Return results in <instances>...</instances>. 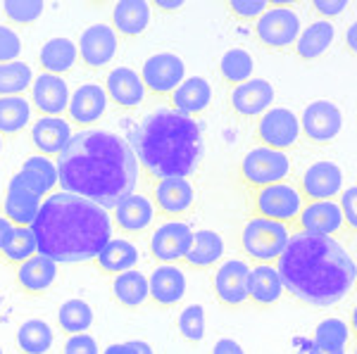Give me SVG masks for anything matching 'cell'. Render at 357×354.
I'll use <instances>...</instances> for the list:
<instances>
[{"label": "cell", "instance_id": "51", "mask_svg": "<svg viewBox=\"0 0 357 354\" xmlns=\"http://www.w3.org/2000/svg\"><path fill=\"white\" fill-rule=\"evenodd\" d=\"M212 354H245V352H243V347H241L236 340L222 338L220 342H215V347H212Z\"/></svg>", "mask_w": 357, "mask_h": 354}, {"label": "cell", "instance_id": "58", "mask_svg": "<svg viewBox=\"0 0 357 354\" xmlns=\"http://www.w3.org/2000/svg\"><path fill=\"white\" fill-rule=\"evenodd\" d=\"M355 273H357V262H355Z\"/></svg>", "mask_w": 357, "mask_h": 354}, {"label": "cell", "instance_id": "26", "mask_svg": "<svg viewBox=\"0 0 357 354\" xmlns=\"http://www.w3.org/2000/svg\"><path fill=\"white\" fill-rule=\"evenodd\" d=\"M151 285V302L158 307H174L186 295V276L176 264L155 266V271L148 278Z\"/></svg>", "mask_w": 357, "mask_h": 354}, {"label": "cell", "instance_id": "53", "mask_svg": "<svg viewBox=\"0 0 357 354\" xmlns=\"http://www.w3.org/2000/svg\"><path fill=\"white\" fill-rule=\"evenodd\" d=\"M345 48H348L350 55L357 57V19L348 26V31H345Z\"/></svg>", "mask_w": 357, "mask_h": 354}, {"label": "cell", "instance_id": "28", "mask_svg": "<svg viewBox=\"0 0 357 354\" xmlns=\"http://www.w3.org/2000/svg\"><path fill=\"white\" fill-rule=\"evenodd\" d=\"M151 3L146 0H119L112 10V29L117 36L136 38L151 24Z\"/></svg>", "mask_w": 357, "mask_h": 354}, {"label": "cell", "instance_id": "16", "mask_svg": "<svg viewBox=\"0 0 357 354\" xmlns=\"http://www.w3.org/2000/svg\"><path fill=\"white\" fill-rule=\"evenodd\" d=\"M248 278H250V266L243 259H227L222 266H217L212 285L220 305L229 309L248 305Z\"/></svg>", "mask_w": 357, "mask_h": 354}, {"label": "cell", "instance_id": "6", "mask_svg": "<svg viewBox=\"0 0 357 354\" xmlns=\"http://www.w3.org/2000/svg\"><path fill=\"white\" fill-rule=\"evenodd\" d=\"M301 36V17L291 0H272L260 19L255 22V38L262 48L284 53L296 45Z\"/></svg>", "mask_w": 357, "mask_h": 354}, {"label": "cell", "instance_id": "20", "mask_svg": "<svg viewBox=\"0 0 357 354\" xmlns=\"http://www.w3.org/2000/svg\"><path fill=\"white\" fill-rule=\"evenodd\" d=\"M10 184L24 188V191L33 193L38 198H48L50 193H55V188L60 186V179H57V164L50 157L43 155H33L29 157L22 169L13 176Z\"/></svg>", "mask_w": 357, "mask_h": 354}, {"label": "cell", "instance_id": "45", "mask_svg": "<svg viewBox=\"0 0 357 354\" xmlns=\"http://www.w3.org/2000/svg\"><path fill=\"white\" fill-rule=\"evenodd\" d=\"M267 8H269L267 0H227V10L241 22H250V19L257 22L267 13Z\"/></svg>", "mask_w": 357, "mask_h": 354}, {"label": "cell", "instance_id": "31", "mask_svg": "<svg viewBox=\"0 0 357 354\" xmlns=\"http://www.w3.org/2000/svg\"><path fill=\"white\" fill-rule=\"evenodd\" d=\"M112 298L124 309H138V307L148 305L151 300V285H148V276L136 269L119 273L112 278Z\"/></svg>", "mask_w": 357, "mask_h": 354}, {"label": "cell", "instance_id": "11", "mask_svg": "<svg viewBox=\"0 0 357 354\" xmlns=\"http://www.w3.org/2000/svg\"><path fill=\"white\" fill-rule=\"evenodd\" d=\"M186 79L183 60L174 53H158L143 62L141 81L153 95H172Z\"/></svg>", "mask_w": 357, "mask_h": 354}, {"label": "cell", "instance_id": "7", "mask_svg": "<svg viewBox=\"0 0 357 354\" xmlns=\"http://www.w3.org/2000/svg\"><path fill=\"white\" fill-rule=\"evenodd\" d=\"M291 157L286 152L269 150V147H252L248 150L243 159H241V181L252 188V191H260V188L281 184V181H289L291 176Z\"/></svg>", "mask_w": 357, "mask_h": 354}, {"label": "cell", "instance_id": "42", "mask_svg": "<svg viewBox=\"0 0 357 354\" xmlns=\"http://www.w3.org/2000/svg\"><path fill=\"white\" fill-rule=\"evenodd\" d=\"M350 340H353L350 326L341 319H324L321 323H317L312 335V342H317V345L338 347V350H345Z\"/></svg>", "mask_w": 357, "mask_h": 354}, {"label": "cell", "instance_id": "10", "mask_svg": "<svg viewBox=\"0 0 357 354\" xmlns=\"http://www.w3.org/2000/svg\"><path fill=\"white\" fill-rule=\"evenodd\" d=\"M343 129V114L333 102L317 100L305 107L301 117V134L312 145H329Z\"/></svg>", "mask_w": 357, "mask_h": 354}, {"label": "cell", "instance_id": "48", "mask_svg": "<svg viewBox=\"0 0 357 354\" xmlns=\"http://www.w3.org/2000/svg\"><path fill=\"white\" fill-rule=\"evenodd\" d=\"M62 354H100V352H98L96 338H91V335L82 333V335H69Z\"/></svg>", "mask_w": 357, "mask_h": 354}, {"label": "cell", "instance_id": "54", "mask_svg": "<svg viewBox=\"0 0 357 354\" xmlns=\"http://www.w3.org/2000/svg\"><path fill=\"white\" fill-rule=\"evenodd\" d=\"M307 354H345V350L338 347H326V345H317V342H307Z\"/></svg>", "mask_w": 357, "mask_h": 354}, {"label": "cell", "instance_id": "59", "mask_svg": "<svg viewBox=\"0 0 357 354\" xmlns=\"http://www.w3.org/2000/svg\"><path fill=\"white\" fill-rule=\"evenodd\" d=\"M0 354H3V347H0Z\"/></svg>", "mask_w": 357, "mask_h": 354}, {"label": "cell", "instance_id": "32", "mask_svg": "<svg viewBox=\"0 0 357 354\" xmlns=\"http://www.w3.org/2000/svg\"><path fill=\"white\" fill-rule=\"evenodd\" d=\"M38 212H41V198L24 188L8 184V193L3 200V216L13 226H33Z\"/></svg>", "mask_w": 357, "mask_h": 354}, {"label": "cell", "instance_id": "47", "mask_svg": "<svg viewBox=\"0 0 357 354\" xmlns=\"http://www.w3.org/2000/svg\"><path fill=\"white\" fill-rule=\"evenodd\" d=\"M22 55V38L15 29L0 24V65L15 62Z\"/></svg>", "mask_w": 357, "mask_h": 354}, {"label": "cell", "instance_id": "34", "mask_svg": "<svg viewBox=\"0 0 357 354\" xmlns=\"http://www.w3.org/2000/svg\"><path fill=\"white\" fill-rule=\"evenodd\" d=\"M138 264V250L134 243L124 241V238H112L100 255L96 257V266L107 276H119V273L131 271Z\"/></svg>", "mask_w": 357, "mask_h": 354}, {"label": "cell", "instance_id": "19", "mask_svg": "<svg viewBox=\"0 0 357 354\" xmlns=\"http://www.w3.org/2000/svg\"><path fill=\"white\" fill-rule=\"evenodd\" d=\"M69 86L62 77L41 72L31 83V107H36L43 117H62L69 107Z\"/></svg>", "mask_w": 357, "mask_h": 354}, {"label": "cell", "instance_id": "4", "mask_svg": "<svg viewBox=\"0 0 357 354\" xmlns=\"http://www.w3.org/2000/svg\"><path fill=\"white\" fill-rule=\"evenodd\" d=\"M138 167L153 181L188 179L203 159V134L198 122L172 107L153 110L129 134Z\"/></svg>", "mask_w": 357, "mask_h": 354}, {"label": "cell", "instance_id": "57", "mask_svg": "<svg viewBox=\"0 0 357 354\" xmlns=\"http://www.w3.org/2000/svg\"><path fill=\"white\" fill-rule=\"evenodd\" d=\"M0 152H3V136H0Z\"/></svg>", "mask_w": 357, "mask_h": 354}, {"label": "cell", "instance_id": "5", "mask_svg": "<svg viewBox=\"0 0 357 354\" xmlns=\"http://www.w3.org/2000/svg\"><path fill=\"white\" fill-rule=\"evenodd\" d=\"M241 250L255 264H276L291 241V228L279 221L252 216L241 228Z\"/></svg>", "mask_w": 357, "mask_h": 354}, {"label": "cell", "instance_id": "55", "mask_svg": "<svg viewBox=\"0 0 357 354\" xmlns=\"http://www.w3.org/2000/svg\"><path fill=\"white\" fill-rule=\"evenodd\" d=\"M10 228H13V224H10L5 216H0V248H3V241H5V236L10 233Z\"/></svg>", "mask_w": 357, "mask_h": 354}, {"label": "cell", "instance_id": "46", "mask_svg": "<svg viewBox=\"0 0 357 354\" xmlns=\"http://www.w3.org/2000/svg\"><path fill=\"white\" fill-rule=\"evenodd\" d=\"M338 204H341L345 231L353 233L357 238V186H350L338 195Z\"/></svg>", "mask_w": 357, "mask_h": 354}, {"label": "cell", "instance_id": "30", "mask_svg": "<svg viewBox=\"0 0 357 354\" xmlns=\"http://www.w3.org/2000/svg\"><path fill=\"white\" fill-rule=\"evenodd\" d=\"M333 38H336V29H333L331 22L317 19L312 24H307V29L301 31L296 45H293V53H296L298 60H303V62L319 60V57L331 48Z\"/></svg>", "mask_w": 357, "mask_h": 354}, {"label": "cell", "instance_id": "17", "mask_svg": "<svg viewBox=\"0 0 357 354\" xmlns=\"http://www.w3.org/2000/svg\"><path fill=\"white\" fill-rule=\"evenodd\" d=\"M274 102V88L264 79H250V81L234 86L229 90V107L241 119H260L264 112L272 110Z\"/></svg>", "mask_w": 357, "mask_h": 354}, {"label": "cell", "instance_id": "49", "mask_svg": "<svg viewBox=\"0 0 357 354\" xmlns=\"http://www.w3.org/2000/svg\"><path fill=\"white\" fill-rule=\"evenodd\" d=\"M312 10L321 19H333V17L343 15L348 10V0H314L312 3Z\"/></svg>", "mask_w": 357, "mask_h": 354}, {"label": "cell", "instance_id": "36", "mask_svg": "<svg viewBox=\"0 0 357 354\" xmlns=\"http://www.w3.org/2000/svg\"><path fill=\"white\" fill-rule=\"evenodd\" d=\"M0 255L5 257V262L10 264H24L31 257L38 255V245H36V236H33L31 226H13L10 233L5 236L3 248H0Z\"/></svg>", "mask_w": 357, "mask_h": 354}, {"label": "cell", "instance_id": "1", "mask_svg": "<svg viewBox=\"0 0 357 354\" xmlns=\"http://www.w3.org/2000/svg\"><path fill=\"white\" fill-rule=\"evenodd\" d=\"M60 188L112 209L122 198L136 193L141 167L124 138L112 131L82 129L57 157Z\"/></svg>", "mask_w": 357, "mask_h": 354}, {"label": "cell", "instance_id": "23", "mask_svg": "<svg viewBox=\"0 0 357 354\" xmlns=\"http://www.w3.org/2000/svg\"><path fill=\"white\" fill-rule=\"evenodd\" d=\"M31 145L43 157H60L72 140V124L62 117H41L31 127Z\"/></svg>", "mask_w": 357, "mask_h": 354}, {"label": "cell", "instance_id": "39", "mask_svg": "<svg viewBox=\"0 0 357 354\" xmlns=\"http://www.w3.org/2000/svg\"><path fill=\"white\" fill-rule=\"evenodd\" d=\"M252 72H255V62L248 50L243 48H231L222 55L220 60V74L222 81L227 86H241L252 79Z\"/></svg>", "mask_w": 357, "mask_h": 354}, {"label": "cell", "instance_id": "8", "mask_svg": "<svg viewBox=\"0 0 357 354\" xmlns=\"http://www.w3.org/2000/svg\"><path fill=\"white\" fill-rule=\"evenodd\" d=\"M252 207H255V214L262 216V219L279 221V224H286L291 228L298 214L303 212L305 198L298 186H293L291 181H281V184L255 191Z\"/></svg>", "mask_w": 357, "mask_h": 354}, {"label": "cell", "instance_id": "2", "mask_svg": "<svg viewBox=\"0 0 357 354\" xmlns=\"http://www.w3.org/2000/svg\"><path fill=\"white\" fill-rule=\"evenodd\" d=\"M276 269L286 293L314 309L338 305L357 288L355 262L336 238L296 231Z\"/></svg>", "mask_w": 357, "mask_h": 354}, {"label": "cell", "instance_id": "37", "mask_svg": "<svg viewBox=\"0 0 357 354\" xmlns=\"http://www.w3.org/2000/svg\"><path fill=\"white\" fill-rule=\"evenodd\" d=\"M53 347V328L43 319H29L17 328V350L22 354H48Z\"/></svg>", "mask_w": 357, "mask_h": 354}, {"label": "cell", "instance_id": "43", "mask_svg": "<svg viewBox=\"0 0 357 354\" xmlns=\"http://www.w3.org/2000/svg\"><path fill=\"white\" fill-rule=\"evenodd\" d=\"M178 333L186 342H200L205 338V312L200 305H188L176 319Z\"/></svg>", "mask_w": 357, "mask_h": 354}, {"label": "cell", "instance_id": "18", "mask_svg": "<svg viewBox=\"0 0 357 354\" xmlns=\"http://www.w3.org/2000/svg\"><path fill=\"white\" fill-rule=\"evenodd\" d=\"M298 188H301L305 202L338 200V195L343 193V171L333 162H317L305 169Z\"/></svg>", "mask_w": 357, "mask_h": 354}, {"label": "cell", "instance_id": "29", "mask_svg": "<svg viewBox=\"0 0 357 354\" xmlns=\"http://www.w3.org/2000/svg\"><path fill=\"white\" fill-rule=\"evenodd\" d=\"M57 278V264L43 255L31 257L24 264L17 266V285L29 295H43L53 288Z\"/></svg>", "mask_w": 357, "mask_h": 354}, {"label": "cell", "instance_id": "33", "mask_svg": "<svg viewBox=\"0 0 357 354\" xmlns=\"http://www.w3.org/2000/svg\"><path fill=\"white\" fill-rule=\"evenodd\" d=\"M224 255V241L217 231H210V228H203V231L193 233L191 248H188V255L183 259V264L191 266V269H212L217 262L222 259Z\"/></svg>", "mask_w": 357, "mask_h": 354}, {"label": "cell", "instance_id": "40", "mask_svg": "<svg viewBox=\"0 0 357 354\" xmlns=\"http://www.w3.org/2000/svg\"><path fill=\"white\" fill-rule=\"evenodd\" d=\"M60 330L67 335H82L93 323V309L84 300H67L57 312Z\"/></svg>", "mask_w": 357, "mask_h": 354}, {"label": "cell", "instance_id": "52", "mask_svg": "<svg viewBox=\"0 0 357 354\" xmlns=\"http://www.w3.org/2000/svg\"><path fill=\"white\" fill-rule=\"evenodd\" d=\"M151 8L160 10V13H176L183 8V0H153Z\"/></svg>", "mask_w": 357, "mask_h": 354}, {"label": "cell", "instance_id": "27", "mask_svg": "<svg viewBox=\"0 0 357 354\" xmlns=\"http://www.w3.org/2000/svg\"><path fill=\"white\" fill-rule=\"evenodd\" d=\"M172 110L183 114V117H195L203 114L212 102V86L203 77H188L178 86L174 93L169 95Z\"/></svg>", "mask_w": 357, "mask_h": 354}, {"label": "cell", "instance_id": "56", "mask_svg": "<svg viewBox=\"0 0 357 354\" xmlns=\"http://www.w3.org/2000/svg\"><path fill=\"white\" fill-rule=\"evenodd\" d=\"M348 326H350V333L357 338V302H355L353 312H350V323H348Z\"/></svg>", "mask_w": 357, "mask_h": 354}, {"label": "cell", "instance_id": "35", "mask_svg": "<svg viewBox=\"0 0 357 354\" xmlns=\"http://www.w3.org/2000/svg\"><path fill=\"white\" fill-rule=\"evenodd\" d=\"M77 60H79V48L69 38H50L41 48V53H38L41 70L45 74H55V77L72 72L77 67Z\"/></svg>", "mask_w": 357, "mask_h": 354}, {"label": "cell", "instance_id": "13", "mask_svg": "<svg viewBox=\"0 0 357 354\" xmlns=\"http://www.w3.org/2000/svg\"><path fill=\"white\" fill-rule=\"evenodd\" d=\"M193 241V228L183 221H165L151 236V255L160 264H178L186 259Z\"/></svg>", "mask_w": 357, "mask_h": 354}, {"label": "cell", "instance_id": "3", "mask_svg": "<svg viewBox=\"0 0 357 354\" xmlns=\"http://www.w3.org/2000/svg\"><path fill=\"white\" fill-rule=\"evenodd\" d=\"M112 214L105 207L67 191H55L41 202L31 231L38 255L55 264L93 262L112 241Z\"/></svg>", "mask_w": 357, "mask_h": 354}, {"label": "cell", "instance_id": "38", "mask_svg": "<svg viewBox=\"0 0 357 354\" xmlns=\"http://www.w3.org/2000/svg\"><path fill=\"white\" fill-rule=\"evenodd\" d=\"M31 122V100L24 95L0 98V136L22 134Z\"/></svg>", "mask_w": 357, "mask_h": 354}, {"label": "cell", "instance_id": "22", "mask_svg": "<svg viewBox=\"0 0 357 354\" xmlns=\"http://www.w3.org/2000/svg\"><path fill=\"white\" fill-rule=\"evenodd\" d=\"M155 214L158 212H155L151 198L141 195V193H131L112 207V224H117L119 231L134 236V233H143L153 226Z\"/></svg>", "mask_w": 357, "mask_h": 354}, {"label": "cell", "instance_id": "15", "mask_svg": "<svg viewBox=\"0 0 357 354\" xmlns=\"http://www.w3.org/2000/svg\"><path fill=\"white\" fill-rule=\"evenodd\" d=\"M79 60L89 70H102L114 60L119 50V36L112 26L107 24H93L89 26L79 38Z\"/></svg>", "mask_w": 357, "mask_h": 354}, {"label": "cell", "instance_id": "60", "mask_svg": "<svg viewBox=\"0 0 357 354\" xmlns=\"http://www.w3.org/2000/svg\"><path fill=\"white\" fill-rule=\"evenodd\" d=\"M355 354H357V347H355Z\"/></svg>", "mask_w": 357, "mask_h": 354}, {"label": "cell", "instance_id": "9", "mask_svg": "<svg viewBox=\"0 0 357 354\" xmlns=\"http://www.w3.org/2000/svg\"><path fill=\"white\" fill-rule=\"evenodd\" d=\"M255 136L262 147L289 152L301 140V119L289 107H272L257 119Z\"/></svg>", "mask_w": 357, "mask_h": 354}, {"label": "cell", "instance_id": "21", "mask_svg": "<svg viewBox=\"0 0 357 354\" xmlns=\"http://www.w3.org/2000/svg\"><path fill=\"white\" fill-rule=\"evenodd\" d=\"M107 110V93L102 86L98 83H84L69 98V124H77L82 129H91L98 119Z\"/></svg>", "mask_w": 357, "mask_h": 354}, {"label": "cell", "instance_id": "12", "mask_svg": "<svg viewBox=\"0 0 357 354\" xmlns=\"http://www.w3.org/2000/svg\"><path fill=\"white\" fill-rule=\"evenodd\" d=\"M298 233H314V236L338 238L345 233V221L338 200H319V202H305L303 212L293 221Z\"/></svg>", "mask_w": 357, "mask_h": 354}, {"label": "cell", "instance_id": "25", "mask_svg": "<svg viewBox=\"0 0 357 354\" xmlns=\"http://www.w3.org/2000/svg\"><path fill=\"white\" fill-rule=\"evenodd\" d=\"M284 281L279 276L276 264H255L250 269L248 278V302L260 309L274 307L276 302L284 298Z\"/></svg>", "mask_w": 357, "mask_h": 354}, {"label": "cell", "instance_id": "44", "mask_svg": "<svg viewBox=\"0 0 357 354\" xmlns=\"http://www.w3.org/2000/svg\"><path fill=\"white\" fill-rule=\"evenodd\" d=\"M41 0H5L3 3V15L17 26H31L41 17Z\"/></svg>", "mask_w": 357, "mask_h": 354}, {"label": "cell", "instance_id": "41", "mask_svg": "<svg viewBox=\"0 0 357 354\" xmlns=\"http://www.w3.org/2000/svg\"><path fill=\"white\" fill-rule=\"evenodd\" d=\"M31 83H33V74L26 62L15 60L0 65V98L22 95L26 88H31Z\"/></svg>", "mask_w": 357, "mask_h": 354}, {"label": "cell", "instance_id": "24", "mask_svg": "<svg viewBox=\"0 0 357 354\" xmlns=\"http://www.w3.org/2000/svg\"><path fill=\"white\" fill-rule=\"evenodd\" d=\"M105 93L122 110H136V107L143 105L148 90L141 81V74H136L129 67H117V70L107 74Z\"/></svg>", "mask_w": 357, "mask_h": 354}, {"label": "cell", "instance_id": "14", "mask_svg": "<svg viewBox=\"0 0 357 354\" xmlns=\"http://www.w3.org/2000/svg\"><path fill=\"white\" fill-rule=\"evenodd\" d=\"M153 204L155 212L176 221L188 214L195 204V188L188 179H162L153 184Z\"/></svg>", "mask_w": 357, "mask_h": 354}, {"label": "cell", "instance_id": "50", "mask_svg": "<svg viewBox=\"0 0 357 354\" xmlns=\"http://www.w3.org/2000/svg\"><path fill=\"white\" fill-rule=\"evenodd\" d=\"M102 354H155L153 347L143 340H126L119 345H110L102 350Z\"/></svg>", "mask_w": 357, "mask_h": 354}]
</instances>
